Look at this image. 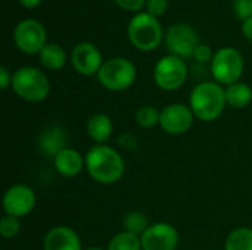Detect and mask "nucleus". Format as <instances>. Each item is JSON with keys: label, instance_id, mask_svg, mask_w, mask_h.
<instances>
[{"label": "nucleus", "instance_id": "b1692460", "mask_svg": "<svg viewBox=\"0 0 252 250\" xmlns=\"http://www.w3.org/2000/svg\"><path fill=\"white\" fill-rule=\"evenodd\" d=\"M21 231V224H19V218L16 217H10V215H4L1 218L0 222V233L4 239H13L19 234Z\"/></svg>", "mask_w": 252, "mask_h": 250}, {"label": "nucleus", "instance_id": "9d476101", "mask_svg": "<svg viewBox=\"0 0 252 250\" xmlns=\"http://www.w3.org/2000/svg\"><path fill=\"white\" fill-rule=\"evenodd\" d=\"M193 118L195 115L190 106H186L183 103H171L161 111L159 125L165 133L171 136H179L190 130Z\"/></svg>", "mask_w": 252, "mask_h": 250}, {"label": "nucleus", "instance_id": "a211bd4d", "mask_svg": "<svg viewBox=\"0 0 252 250\" xmlns=\"http://www.w3.org/2000/svg\"><path fill=\"white\" fill-rule=\"evenodd\" d=\"M40 62L44 68L50 71H58L63 68L66 62V53L59 44L47 43L40 52Z\"/></svg>", "mask_w": 252, "mask_h": 250}, {"label": "nucleus", "instance_id": "6e6552de", "mask_svg": "<svg viewBox=\"0 0 252 250\" xmlns=\"http://www.w3.org/2000/svg\"><path fill=\"white\" fill-rule=\"evenodd\" d=\"M46 38L47 34L44 27L35 19H22L13 31L16 47L27 55L40 53L41 49L47 44Z\"/></svg>", "mask_w": 252, "mask_h": 250}, {"label": "nucleus", "instance_id": "4468645a", "mask_svg": "<svg viewBox=\"0 0 252 250\" xmlns=\"http://www.w3.org/2000/svg\"><path fill=\"white\" fill-rule=\"evenodd\" d=\"M44 250H83L81 240L74 230L65 225L52 228L43 242Z\"/></svg>", "mask_w": 252, "mask_h": 250}, {"label": "nucleus", "instance_id": "0eeeda50", "mask_svg": "<svg viewBox=\"0 0 252 250\" xmlns=\"http://www.w3.org/2000/svg\"><path fill=\"white\" fill-rule=\"evenodd\" d=\"M188 78L186 62L174 55L161 57L154 68V80L157 85L165 91H174L180 88Z\"/></svg>", "mask_w": 252, "mask_h": 250}, {"label": "nucleus", "instance_id": "7ed1b4c3", "mask_svg": "<svg viewBox=\"0 0 252 250\" xmlns=\"http://www.w3.org/2000/svg\"><path fill=\"white\" fill-rule=\"evenodd\" d=\"M127 35L136 49L151 52L161 44L162 28L157 16L148 12H139L130 19L127 25Z\"/></svg>", "mask_w": 252, "mask_h": 250}, {"label": "nucleus", "instance_id": "1a4fd4ad", "mask_svg": "<svg viewBox=\"0 0 252 250\" xmlns=\"http://www.w3.org/2000/svg\"><path fill=\"white\" fill-rule=\"evenodd\" d=\"M199 44L198 32L188 24H174L165 32V46L171 55L179 57L193 56L196 46Z\"/></svg>", "mask_w": 252, "mask_h": 250}, {"label": "nucleus", "instance_id": "f3484780", "mask_svg": "<svg viewBox=\"0 0 252 250\" xmlns=\"http://www.w3.org/2000/svg\"><path fill=\"white\" fill-rule=\"evenodd\" d=\"M40 149L50 156H56L61 150L65 149L66 144V134L59 127H49L40 136Z\"/></svg>", "mask_w": 252, "mask_h": 250}, {"label": "nucleus", "instance_id": "9b49d317", "mask_svg": "<svg viewBox=\"0 0 252 250\" xmlns=\"http://www.w3.org/2000/svg\"><path fill=\"white\" fill-rule=\"evenodd\" d=\"M35 206V193L25 184H15L3 196V209L6 215L22 218Z\"/></svg>", "mask_w": 252, "mask_h": 250}, {"label": "nucleus", "instance_id": "7c9ffc66", "mask_svg": "<svg viewBox=\"0 0 252 250\" xmlns=\"http://www.w3.org/2000/svg\"><path fill=\"white\" fill-rule=\"evenodd\" d=\"M19 3L22 6L28 7V9H34V7H37L41 3V0H19Z\"/></svg>", "mask_w": 252, "mask_h": 250}, {"label": "nucleus", "instance_id": "f8f14e48", "mask_svg": "<svg viewBox=\"0 0 252 250\" xmlns=\"http://www.w3.org/2000/svg\"><path fill=\"white\" fill-rule=\"evenodd\" d=\"M140 240L143 250H176L179 233L168 222H157L148 227Z\"/></svg>", "mask_w": 252, "mask_h": 250}, {"label": "nucleus", "instance_id": "dca6fc26", "mask_svg": "<svg viewBox=\"0 0 252 250\" xmlns=\"http://www.w3.org/2000/svg\"><path fill=\"white\" fill-rule=\"evenodd\" d=\"M86 128H87L89 137L94 143H97V144H105L111 139L112 131H114L112 121L105 113H94V115H92L87 119Z\"/></svg>", "mask_w": 252, "mask_h": 250}, {"label": "nucleus", "instance_id": "a878e982", "mask_svg": "<svg viewBox=\"0 0 252 250\" xmlns=\"http://www.w3.org/2000/svg\"><path fill=\"white\" fill-rule=\"evenodd\" d=\"M168 0H146V12L154 16H161L167 12Z\"/></svg>", "mask_w": 252, "mask_h": 250}, {"label": "nucleus", "instance_id": "39448f33", "mask_svg": "<svg viewBox=\"0 0 252 250\" xmlns=\"http://www.w3.org/2000/svg\"><path fill=\"white\" fill-rule=\"evenodd\" d=\"M99 83L111 91H124L136 81V66L126 57H112L103 62L97 72Z\"/></svg>", "mask_w": 252, "mask_h": 250}, {"label": "nucleus", "instance_id": "c756f323", "mask_svg": "<svg viewBox=\"0 0 252 250\" xmlns=\"http://www.w3.org/2000/svg\"><path fill=\"white\" fill-rule=\"evenodd\" d=\"M242 32H244V35L252 41V18L250 19H245L244 22H242Z\"/></svg>", "mask_w": 252, "mask_h": 250}, {"label": "nucleus", "instance_id": "412c9836", "mask_svg": "<svg viewBox=\"0 0 252 250\" xmlns=\"http://www.w3.org/2000/svg\"><path fill=\"white\" fill-rule=\"evenodd\" d=\"M106 250H143V248L139 236L128 231H121L111 239Z\"/></svg>", "mask_w": 252, "mask_h": 250}, {"label": "nucleus", "instance_id": "cd10ccee", "mask_svg": "<svg viewBox=\"0 0 252 250\" xmlns=\"http://www.w3.org/2000/svg\"><path fill=\"white\" fill-rule=\"evenodd\" d=\"M121 9L130 12H139L143 6H146V0H114Z\"/></svg>", "mask_w": 252, "mask_h": 250}, {"label": "nucleus", "instance_id": "393cba45", "mask_svg": "<svg viewBox=\"0 0 252 250\" xmlns=\"http://www.w3.org/2000/svg\"><path fill=\"white\" fill-rule=\"evenodd\" d=\"M233 12L242 21L252 18V0H233Z\"/></svg>", "mask_w": 252, "mask_h": 250}, {"label": "nucleus", "instance_id": "5701e85b", "mask_svg": "<svg viewBox=\"0 0 252 250\" xmlns=\"http://www.w3.org/2000/svg\"><path fill=\"white\" fill-rule=\"evenodd\" d=\"M159 113L154 106H142L136 112V124L140 128H152L159 124Z\"/></svg>", "mask_w": 252, "mask_h": 250}, {"label": "nucleus", "instance_id": "2f4dec72", "mask_svg": "<svg viewBox=\"0 0 252 250\" xmlns=\"http://www.w3.org/2000/svg\"><path fill=\"white\" fill-rule=\"evenodd\" d=\"M84 250H103L102 248H87V249Z\"/></svg>", "mask_w": 252, "mask_h": 250}, {"label": "nucleus", "instance_id": "aec40b11", "mask_svg": "<svg viewBox=\"0 0 252 250\" xmlns=\"http://www.w3.org/2000/svg\"><path fill=\"white\" fill-rule=\"evenodd\" d=\"M224 250H252V228L233 230L226 239Z\"/></svg>", "mask_w": 252, "mask_h": 250}, {"label": "nucleus", "instance_id": "c85d7f7f", "mask_svg": "<svg viewBox=\"0 0 252 250\" xmlns=\"http://www.w3.org/2000/svg\"><path fill=\"white\" fill-rule=\"evenodd\" d=\"M9 85H12V75L9 74V71L4 66H1L0 68V88L6 90Z\"/></svg>", "mask_w": 252, "mask_h": 250}, {"label": "nucleus", "instance_id": "4be33fe9", "mask_svg": "<svg viewBox=\"0 0 252 250\" xmlns=\"http://www.w3.org/2000/svg\"><path fill=\"white\" fill-rule=\"evenodd\" d=\"M149 224H148V218L137 211L128 212L124 218V231L133 233L139 237H142V234L148 230Z\"/></svg>", "mask_w": 252, "mask_h": 250}, {"label": "nucleus", "instance_id": "20e7f679", "mask_svg": "<svg viewBox=\"0 0 252 250\" xmlns=\"http://www.w3.org/2000/svg\"><path fill=\"white\" fill-rule=\"evenodd\" d=\"M12 88L24 100L37 103L44 100L50 91V83L44 72L32 66H22L12 75Z\"/></svg>", "mask_w": 252, "mask_h": 250}, {"label": "nucleus", "instance_id": "f257e3e1", "mask_svg": "<svg viewBox=\"0 0 252 250\" xmlns=\"http://www.w3.org/2000/svg\"><path fill=\"white\" fill-rule=\"evenodd\" d=\"M84 161L89 175L96 183L114 184L120 181L124 174V159L115 149L106 144H94L90 147Z\"/></svg>", "mask_w": 252, "mask_h": 250}, {"label": "nucleus", "instance_id": "2eb2a0df", "mask_svg": "<svg viewBox=\"0 0 252 250\" xmlns=\"http://www.w3.org/2000/svg\"><path fill=\"white\" fill-rule=\"evenodd\" d=\"M53 164H55V169L68 178L77 177L83 168L86 167V161L83 158V155L71 147H65L63 150H61L55 158H53Z\"/></svg>", "mask_w": 252, "mask_h": 250}, {"label": "nucleus", "instance_id": "f03ea898", "mask_svg": "<svg viewBox=\"0 0 252 250\" xmlns=\"http://www.w3.org/2000/svg\"><path fill=\"white\" fill-rule=\"evenodd\" d=\"M226 105V90L216 81H204L195 85L189 97V106L193 115L204 122L220 118Z\"/></svg>", "mask_w": 252, "mask_h": 250}, {"label": "nucleus", "instance_id": "6ab92c4d", "mask_svg": "<svg viewBox=\"0 0 252 250\" xmlns=\"http://www.w3.org/2000/svg\"><path fill=\"white\" fill-rule=\"evenodd\" d=\"M227 105L236 109H244L252 102V88L245 83H235L226 88Z\"/></svg>", "mask_w": 252, "mask_h": 250}, {"label": "nucleus", "instance_id": "bb28decb", "mask_svg": "<svg viewBox=\"0 0 252 250\" xmlns=\"http://www.w3.org/2000/svg\"><path fill=\"white\" fill-rule=\"evenodd\" d=\"M213 56H214V53H213L211 47L207 46V44H201V43L196 46V49H195V52H193V57H195L198 62H201V63L211 62V60H213Z\"/></svg>", "mask_w": 252, "mask_h": 250}, {"label": "nucleus", "instance_id": "ddd939ff", "mask_svg": "<svg viewBox=\"0 0 252 250\" xmlns=\"http://www.w3.org/2000/svg\"><path fill=\"white\" fill-rule=\"evenodd\" d=\"M71 62H72L74 69L78 74L87 75V77L97 74L103 65L100 50L94 44L87 43V41L78 43L72 49Z\"/></svg>", "mask_w": 252, "mask_h": 250}, {"label": "nucleus", "instance_id": "423d86ee", "mask_svg": "<svg viewBox=\"0 0 252 250\" xmlns=\"http://www.w3.org/2000/svg\"><path fill=\"white\" fill-rule=\"evenodd\" d=\"M244 72V57L233 47L219 49L211 60V74L219 84H235Z\"/></svg>", "mask_w": 252, "mask_h": 250}]
</instances>
